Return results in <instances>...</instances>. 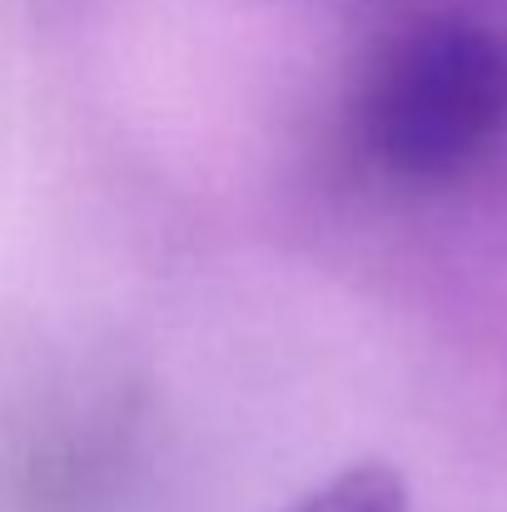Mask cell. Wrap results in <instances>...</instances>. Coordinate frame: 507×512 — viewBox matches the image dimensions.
Returning <instances> with one entry per match:
<instances>
[{"instance_id": "obj_1", "label": "cell", "mask_w": 507, "mask_h": 512, "mask_svg": "<svg viewBox=\"0 0 507 512\" xmlns=\"http://www.w3.org/2000/svg\"><path fill=\"white\" fill-rule=\"evenodd\" d=\"M507 130V40L463 15L403 30L378 60L363 100V150L408 184L468 174Z\"/></svg>"}, {"instance_id": "obj_2", "label": "cell", "mask_w": 507, "mask_h": 512, "mask_svg": "<svg viewBox=\"0 0 507 512\" xmlns=\"http://www.w3.org/2000/svg\"><path fill=\"white\" fill-rule=\"evenodd\" d=\"M284 512H413L408 483L388 463H348L329 483L309 488Z\"/></svg>"}]
</instances>
